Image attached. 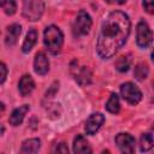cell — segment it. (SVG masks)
<instances>
[{"mask_svg":"<svg viewBox=\"0 0 154 154\" xmlns=\"http://www.w3.org/2000/svg\"><path fill=\"white\" fill-rule=\"evenodd\" d=\"M52 152L53 153H69V148L65 143H59V144H55Z\"/></svg>","mask_w":154,"mask_h":154,"instance_id":"obj_23","label":"cell"},{"mask_svg":"<svg viewBox=\"0 0 154 154\" xmlns=\"http://www.w3.org/2000/svg\"><path fill=\"white\" fill-rule=\"evenodd\" d=\"M34 70L37 75H46L49 70V61L46 57V54L43 52H38L35 55V60H34Z\"/></svg>","mask_w":154,"mask_h":154,"instance_id":"obj_10","label":"cell"},{"mask_svg":"<svg viewBox=\"0 0 154 154\" xmlns=\"http://www.w3.org/2000/svg\"><path fill=\"white\" fill-rule=\"evenodd\" d=\"M22 32V26L19 24H12L7 28L6 30V35H5V43L7 47H11L13 46L17 40H18V36L20 35Z\"/></svg>","mask_w":154,"mask_h":154,"instance_id":"obj_11","label":"cell"},{"mask_svg":"<svg viewBox=\"0 0 154 154\" xmlns=\"http://www.w3.org/2000/svg\"><path fill=\"white\" fill-rule=\"evenodd\" d=\"M36 38H37V34H36V30L34 29H30L25 36V40L23 42V46H22V51L23 53H29L31 51V48L34 47V45L36 43Z\"/></svg>","mask_w":154,"mask_h":154,"instance_id":"obj_16","label":"cell"},{"mask_svg":"<svg viewBox=\"0 0 154 154\" xmlns=\"http://www.w3.org/2000/svg\"><path fill=\"white\" fill-rule=\"evenodd\" d=\"M130 64H131V58L129 55H122L116 61V69L119 72H125L129 70Z\"/></svg>","mask_w":154,"mask_h":154,"instance_id":"obj_20","label":"cell"},{"mask_svg":"<svg viewBox=\"0 0 154 154\" xmlns=\"http://www.w3.org/2000/svg\"><path fill=\"white\" fill-rule=\"evenodd\" d=\"M154 147V125L144 132L140 138V149L141 152H147Z\"/></svg>","mask_w":154,"mask_h":154,"instance_id":"obj_12","label":"cell"},{"mask_svg":"<svg viewBox=\"0 0 154 154\" xmlns=\"http://www.w3.org/2000/svg\"><path fill=\"white\" fill-rule=\"evenodd\" d=\"M120 94H122L123 99L126 102H129L130 105H136L142 99L141 90L131 82H126L120 85Z\"/></svg>","mask_w":154,"mask_h":154,"instance_id":"obj_5","label":"cell"},{"mask_svg":"<svg viewBox=\"0 0 154 154\" xmlns=\"http://www.w3.org/2000/svg\"><path fill=\"white\" fill-rule=\"evenodd\" d=\"M152 60H153V63H154V49H153V52H152Z\"/></svg>","mask_w":154,"mask_h":154,"instance_id":"obj_26","label":"cell"},{"mask_svg":"<svg viewBox=\"0 0 154 154\" xmlns=\"http://www.w3.org/2000/svg\"><path fill=\"white\" fill-rule=\"evenodd\" d=\"M105 107H106V109L108 112H111L113 114H116V113L119 112V109H120V102H119V97H118V95L116 93H112L111 94V96H109L108 101L106 102V106Z\"/></svg>","mask_w":154,"mask_h":154,"instance_id":"obj_18","label":"cell"},{"mask_svg":"<svg viewBox=\"0 0 154 154\" xmlns=\"http://www.w3.org/2000/svg\"><path fill=\"white\" fill-rule=\"evenodd\" d=\"M114 142L122 153L131 154L135 150V138L129 134H118L114 138Z\"/></svg>","mask_w":154,"mask_h":154,"instance_id":"obj_8","label":"cell"},{"mask_svg":"<svg viewBox=\"0 0 154 154\" xmlns=\"http://www.w3.org/2000/svg\"><path fill=\"white\" fill-rule=\"evenodd\" d=\"M34 88H35V83H34L31 76L24 75V76L20 78L19 83H18V90H19L20 95H22V96L29 95V94L34 90Z\"/></svg>","mask_w":154,"mask_h":154,"instance_id":"obj_13","label":"cell"},{"mask_svg":"<svg viewBox=\"0 0 154 154\" xmlns=\"http://www.w3.org/2000/svg\"><path fill=\"white\" fill-rule=\"evenodd\" d=\"M130 19L122 11L111 12L102 22L96 40V52L100 58L109 59L126 42L130 34Z\"/></svg>","mask_w":154,"mask_h":154,"instance_id":"obj_1","label":"cell"},{"mask_svg":"<svg viewBox=\"0 0 154 154\" xmlns=\"http://www.w3.org/2000/svg\"><path fill=\"white\" fill-rule=\"evenodd\" d=\"M1 79H0V83L2 84L4 82H5V79H6V75H7V70H6V65L4 64V63H1Z\"/></svg>","mask_w":154,"mask_h":154,"instance_id":"obj_24","label":"cell"},{"mask_svg":"<svg viewBox=\"0 0 154 154\" xmlns=\"http://www.w3.org/2000/svg\"><path fill=\"white\" fill-rule=\"evenodd\" d=\"M28 111H29V106H28V105H23V106L16 108V109L11 113V116H10V118H8L10 124L13 125V126L19 125V124L23 122V119H24L25 114L28 113Z\"/></svg>","mask_w":154,"mask_h":154,"instance_id":"obj_14","label":"cell"},{"mask_svg":"<svg viewBox=\"0 0 154 154\" xmlns=\"http://www.w3.org/2000/svg\"><path fill=\"white\" fill-rule=\"evenodd\" d=\"M1 7L6 14H13L17 10L16 0H1Z\"/></svg>","mask_w":154,"mask_h":154,"instance_id":"obj_21","label":"cell"},{"mask_svg":"<svg viewBox=\"0 0 154 154\" xmlns=\"http://www.w3.org/2000/svg\"><path fill=\"white\" fill-rule=\"evenodd\" d=\"M143 8L149 14H154V0H143Z\"/></svg>","mask_w":154,"mask_h":154,"instance_id":"obj_22","label":"cell"},{"mask_svg":"<svg viewBox=\"0 0 154 154\" xmlns=\"http://www.w3.org/2000/svg\"><path fill=\"white\" fill-rule=\"evenodd\" d=\"M73 152L75 153H91V148L88 141L82 135H77L73 140Z\"/></svg>","mask_w":154,"mask_h":154,"instance_id":"obj_15","label":"cell"},{"mask_svg":"<svg viewBox=\"0 0 154 154\" xmlns=\"http://www.w3.org/2000/svg\"><path fill=\"white\" fill-rule=\"evenodd\" d=\"M71 73L81 85H87L91 82V72L89 69L85 66H78V63L76 61L71 64Z\"/></svg>","mask_w":154,"mask_h":154,"instance_id":"obj_7","label":"cell"},{"mask_svg":"<svg viewBox=\"0 0 154 154\" xmlns=\"http://www.w3.org/2000/svg\"><path fill=\"white\" fill-rule=\"evenodd\" d=\"M45 5L42 0H23V16L29 20H38L43 13Z\"/></svg>","mask_w":154,"mask_h":154,"instance_id":"obj_3","label":"cell"},{"mask_svg":"<svg viewBox=\"0 0 154 154\" xmlns=\"http://www.w3.org/2000/svg\"><path fill=\"white\" fill-rule=\"evenodd\" d=\"M106 2L108 4H117V5H120V4H124L126 0H105Z\"/></svg>","mask_w":154,"mask_h":154,"instance_id":"obj_25","label":"cell"},{"mask_svg":"<svg viewBox=\"0 0 154 154\" xmlns=\"http://www.w3.org/2000/svg\"><path fill=\"white\" fill-rule=\"evenodd\" d=\"M105 122V117L101 113H93L85 122V132L87 135H94L99 131L101 125Z\"/></svg>","mask_w":154,"mask_h":154,"instance_id":"obj_9","label":"cell"},{"mask_svg":"<svg viewBox=\"0 0 154 154\" xmlns=\"http://www.w3.org/2000/svg\"><path fill=\"white\" fill-rule=\"evenodd\" d=\"M43 43L52 54H58L64 43V35L61 30L55 25H49L43 32Z\"/></svg>","mask_w":154,"mask_h":154,"instance_id":"obj_2","label":"cell"},{"mask_svg":"<svg viewBox=\"0 0 154 154\" xmlns=\"http://www.w3.org/2000/svg\"><path fill=\"white\" fill-rule=\"evenodd\" d=\"M148 72H149V69H148V65L146 63H138L135 67V71H134V75L136 77V79L138 81H143L147 78L148 76Z\"/></svg>","mask_w":154,"mask_h":154,"instance_id":"obj_19","label":"cell"},{"mask_svg":"<svg viewBox=\"0 0 154 154\" xmlns=\"http://www.w3.org/2000/svg\"><path fill=\"white\" fill-rule=\"evenodd\" d=\"M91 24H93V22H91L90 16H89L85 11L81 10V11L77 13V16H76V18H75V22H73V24H72L73 35L77 36V37H78V36L87 35V34L90 31Z\"/></svg>","mask_w":154,"mask_h":154,"instance_id":"obj_4","label":"cell"},{"mask_svg":"<svg viewBox=\"0 0 154 154\" xmlns=\"http://www.w3.org/2000/svg\"><path fill=\"white\" fill-rule=\"evenodd\" d=\"M40 146H41V142L38 138H30L23 142L20 152L22 153H36L40 149Z\"/></svg>","mask_w":154,"mask_h":154,"instance_id":"obj_17","label":"cell"},{"mask_svg":"<svg viewBox=\"0 0 154 154\" xmlns=\"http://www.w3.org/2000/svg\"><path fill=\"white\" fill-rule=\"evenodd\" d=\"M153 41V32L148 24L144 20H141L137 24V30H136V42L137 46L141 48H147Z\"/></svg>","mask_w":154,"mask_h":154,"instance_id":"obj_6","label":"cell"}]
</instances>
